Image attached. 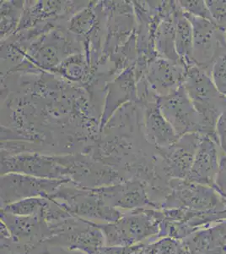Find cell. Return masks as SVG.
I'll list each match as a JSON object with an SVG mask.
<instances>
[{"label": "cell", "instance_id": "obj_5", "mask_svg": "<svg viewBox=\"0 0 226 254\" xmlns=\"http://www.w3.org/2000/svg\"><path fill=\"white\" fill-rule=\"evenodd\" d=\"M170 187L171 193L161 208H181L198 212L226 210V202L214 188L179 179H172Z\"/></svg>", "mask_w": 226, "mask_h": 254}, {"label": "cell", "instance_id": "obj_10", "mask_svg": "<svg viewBox=\"0 0 226 254\" xmlns=\"http://www.w3.org/2000/svg\"><path fill=\"white\" fill-rule=\"evenodd\" d=\"M201 137L198 133L186 134L169 147L156 148L160 168L168 179L188 178Z\"/></svg>", "mask_w": 226, "mask_h": 254}, {"label": "cell", "instance_id": "obj_17", "mask_svg": "<svg viewBox=\"0 0 226 254\" xmlns=\"http://www.w3.org/2000/svg\"><path fill=\"white\" fill-rule=\"evenodd\" d=\"M20 20L18 32L32 29L36 25L48 19L58 18L62 15H69L75 10L78 3L63 1H30L26 2Z\"/></svg>", "mask_w": 226, "mask_h": 254}, {"label": "cell", "instance_id": "obj_7", "mask_svg": "<svg viewBox=\"0 0 226 254\" xmlns=\"http://www.w3.org/2000/svg\"><path fill=\"white\" fill-rule=\"evenodd\" d=\"M184 14L193 30L192 62L210 75L216 59L226 51V33L210 20Z\"/></svg>", "mask_w": 226, "mask_h": 254}, {"label": "cell", "instance_id": "obj_15", "mask_svg": "<svg viewBox=\"0 0 226 254\" xmlns=\"http://www.w3.org/2000/svg\"><path fill=\"white\" fill-rule=\"evenodd\" d=\"M142 103L144 136L149 143L155 148H163L178 142L180 137L160 111L158 99Z\"/></svg>", "mask_w": 226, "mask_h": 254}, {"label": "cell", "instance_id": "obj_8", "mask_svg": "<svg viewBox=\"0 0 226 254\" xmlns=\"http://www.w3.org/2000/svg\"><path fill=\"white\" fill-rule=\"evenodd\" d=\"M65 180L38 178L19 173H8L1 176V208L20 200L32 197L48 198L61 186L69 183Z\"/></svg>", "mask_w": 226, "mask_h": 254}, {"label": "cell", "instance_id": "obj_14", "mask_svg": "<svg viewBox=\"0 0 226 254\" xmlns=\"http://www.w3.org/2000/svg\"><path fill=\"white\" fill-rule=\"evenodd\" d=\"M135 67V64L128 67L108 84L103 114L100 119V131L122 105L138 99Z\"/></svg>", "mask_w": 226, "mask_h": 254}, {"label": "cell", "instance_id": "obj_18", "mask_svg": "<svg viewBox=\"0 0 226 254\" xmlns=\"http://www.w3.org/2000/svg\"><path fill=\"white\" fill-rule=\"evenodd\" d=\"M193 30L190 20L184 14L178 3L177 14V32H176V50L181 61L186 65L192 62Z\"/></svg>", "mask_w": 226, "mask_h": 254}, {"label": "cell", "instance_id": "obj_13", "mask_svg": "<svg viewBox=\"0 0 226 254\" xmlns=\"http://www.w3.org/2000/svg\"><path fill=\"white\" fill-rule=\"evenodd\" d=\"M221 153L215 139L202 135L191 172L186 180L213 188L220 167Z\"/></svg>", "mask_w": 226, "mask_h": 254}, {"label": "cell", "instance_id": "obj_20", "mask_svg": "<svg viewBox=\"0 0 226 254\" xmlns=\"http://www.w3.org/2000/svg\"><path fill=\"white\" fill-rule=\"evenodd\" d=\"M88 59L82 55H69L51 70L70 81H82L88 74Z\"/></svg>", "mask_w": 226, "mask_h": 254}, {"label": "cell", "instance_id": "obj_2", "mask_svg": "<svg viewBox=\"0 0 226 254\" xmlns=\"http://www.w3.org/2000/svg\"><path fill=\"white\" fill-rule=\"evenodd\" d=\"M164 220L163 211L141 208L123 214L115 222L99 224L103 232L106 247L128 248L159 234Z\"/></svg>", "mask_w": 226, "mask_h": 254}, {"label": "cell", "instance_id": "obj_4", "mask_svg": "<svg viewBox=\"0 0 226 254\" xmlns=\"http://www.w3.org/2000/svg\"><path fill=\"white\" fill-rule=\"evenodd\" d=\"M59 203L73 216L106 223L115 222L123 214L117 208L105 204L95 188H81L73 182L65 183L49 197Z\"/></svg>", "mask_w": 226, "mask_h": 254}, {"label": "cell", "instance_id": "obj_28", "mask_svg": "<svg viewBox=\"0 0 226 254\" xmlns=\"http://www.w3.org/2000/svg\"><path fill=\"white\" fill-rule=\"evenodd\" d=\"M215 133L218 145L221 148V152L226 155V104L221 116L218 119Z\"/></svg>", "mask_w": 226, "mask_h": 254}, {"label": "cell", "instance_id": "obj_16", "mask_svg": "<svg viewBox=\"0 0 226 254\" xmlns=\"http://www.w3.org/2000/svg\"><path fill=\"white\" fill-rule=\"evenodd\" d=\"M178 8V1H164L155 36L158 56L172 61H181L176 50Z\"/></svg>", "mask_w": 226, "mask_h": 254}, {"label": "cell", "instance_id": "obj_25", "mask_svg": "<svg viewBox=\"0 0 226 254\" xmlns=\"http://www.w3.org/2000/svg\"><path fill=\"white\" fill-rule=\"evenodd\" d=\"M213 23L226 33V0H207Z\"/></svg>", "mask_w": 226, "mask_h": 254}, {"label": "cell", "instance_id": "obj_26", "mask_svg": "<svg viewBox=\"0 0 226 254\" xmlns=\"http://www.w3.org/2000/svg\"><path fill=\"white\" fill-rule=\"evenodd\" d=\"M178 3H179L181 9H182V11L185 12L186 14L212 21L211 15H210L208 6H207L206 1L182 0V1H178Z\"/></svg>", "mask_w": 226, "mask_h": 254}, {"label": "cell", "instance_id": "obj_22", "mask_svg": "<svg viewBox=\"0 0 226 254\" xmlns=\"http://www.w3.org/2000/svg\"><path fill=\"white\" fill-rule=\"evenodd\" d=\"M48 198L45 197H32L20 200L9 205L1 208V211L18 216H32L43 215V210L46 207ZM43 217V216H42Z\"/></svg>", "mask_w": 226, "mask_h": 254}, {"label": "cell", "instance_id": "obj_21", "mask_svg": "<svg viewBox=\"0 0 226 254\" xmlns=\"http://www.w3.org/2000/svg\"><path fill=\"white\" fill-rule=\"evenodd\" d=\"M94 5V3H89L85 9L75 14L69 20V31L75 35H86L95 29L97 14Z\"/></svg>", "mask_w": 226, "mask_h": 254}, {"label": "cell", "instance_id": "obj_23", "mask_svg": "<svg viewBox=\"0 0 226 254\" xmlns=\"http://www.w3.org/2000/svg\"><path fill=\"white\" fill-rule=\"evenodd\" d=\"M146 254H186L183 242L172 237H165L149 246Z\"/></svg>", "mask_w": 226, "mask_h": 254}, {"label": "cell", "instance_id": "obj_3", "mask_svg": "<svg viewBox=\"0 0 226 254\" xmlns=\"http://www.w3.org/2000/svg\"><path fill=\"white\" fill-rule=\"evenodd\" d=\"M48 247H57L84 254H100L106 247L103 232L99 224L72 216L58 222L48 224Z\"/></svg>", "mask_w": 226, "mask_h": 254}, {"label": "cell", "instance_id": "obj_6", "mask_svg": "<svg viewBox=\"0 0 226 254\" xmlns=\"http://www.w3.org/2000/svg\"><path fill=\"white\" fill-rule=\"evenodd\" d=\"M8 173L24 174L43 179L70 181L69 169L62 161V156H51L42 153L1 155V176Z\"/></svg>", "mask_w": 226, "mask_h": 254}, {"label": "cell", "instance_id": "obj_12", "mask_svg": "<svg viewBox=\"0 0 226 254\" xmlns=\"http://www.w3.org/2000/svg\"><path fill=\"white\" fill-rule=\"evenodd\" d=\"M185 75L186 64L182 61H172L158 56L149 64L143 77L149 92L161 98L183 86Z\"/></svg>", "mask_w": 226, "mask_h": 254}, {"label": "cell", "instance_id": "obj_24", "mask_svg": "<svg viewBox=\"0 0 226 254\" xmlns=\"http://www.w3.org/2000/svg\"><path fill=\"white\" fill-rule=\"evenodd\" d=\"M210 76L219 92L226 98V51L216 59Z\"/></svg>", "mask_w": 226, "mask_h": 254}, {"label": "cell", "instance_id": "obj_11", "mask_svg": "<svg viewBox=\"0 0 226 254\" xmlns=\"http://www.w3.org/2000/svg\"><path fill=\"white\" fill-rule=\"evenodd\" d=\"M105 204L112 208L135 210L141 208L160 209L149 196L147 186L137 180L95 188Z\"/></svg>", "mask_w": 226, "mask_h": 254}, {"label": "cell", "instance_id": "obj_1", "mask_svg": "<svg viewBox=\"0 0 226 254\" xmlns=\"http://www.w3.org/2000/svg\"><path fill=\"white\" fill-rule=\"evenodd\" d=\"M183 87L200 116L202 135L217 142L215 128L226 106V97L219 92L210 75L195 64L186 65Z\"/></svg>", "mask_w": 226, "mask_h": 254}, {"label": "cell", "instance_id": "obj_29", "mask_svg": "<svg viewBox=\"0 0 226 254\" xmlns=\"http://www.w3.org/2000/svg\"></svg>", "mask_w": 226, "mask_h": 254}, {"label": "cell", "instance_id": "obj_27", "mask_svg": "<svg viewBox=\"0 0 226 254\" xmlns=\"http://www.w3.org/2000/svg\"><path fill=\"white\" fill-rule=\"evenodd\" d=\"M213 188L226 203V155L223 153H221L220 167Z\"/></svg>", "mask_w": 226, "mask_h": 254}, {"label": "cell", "instance_id": "obj_9", "mask_svg": "<svg viewBox=\"0 0 226 254\" xmlns=\"http://www.w3.org/2000/svg\"><path fill=\"white\" fill-rule=\"evenodd\" d=\"M158 104L179 137L191 133L202 134L200 116L183 86L170 95L158 98Z\"/></svg>", "mask_w": 226, "mask_h": 254}, {"label": "cell", "instance_id": "obj_19", "mask_svg": "<svg viewBox=\"0 0 226 254\" xmlns=\"http://www.w3.org/2000/svg\"><path fill=\"white\" fill-rule=\"evenodd\" d=\"M25 2H1V43L9 39L18 31L24 11Z\"/></svg>", "mask_w": 226, "mask_h": 254}]
</instances>
